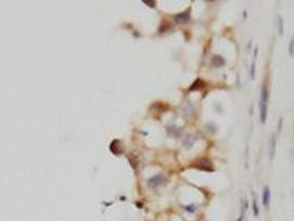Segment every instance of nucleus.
Here are the masks:
<instances>
[{
	"label": "nucleus",
	"mask_w": 294,
	"mask_h": 221,
	"mask_svg": "<svg viewBox=\"0 0 294 221\" xmlns=\"http://www.w3.org/2000/svg\"><path fill=\"white\" fill-rule=\"evenodd\" d=\"M268 102H269V90L265 85L262 86L261 97L259 102V111H260V121L261 123H265L268 117Z\"/></svg>",
	"instance_id": "nucleus-1"
},
{
	"label": "nucleus",
	"mask_w": 294,
	"mask_h": 221,
	"mask_svg": "<svg viewBox=\"0 0 294 221\" xmlns=\"http://www.w3.org/2000/svg\"><path fill=\"white\" fill-rule=\"evenodd\" d=\"M191 166L197 169H200V170H203V172H213V170H215V168H213L212 166V163L210 162L208 158L198 159L197 162L194 163Z\"/></svg>",
	"instance_id": "nucleus-2"
},
{
	"label": "nucleus",
	"mask_w": 294,
	"mask_h": 221,
	"mask_svg": "<svg viewBox=\"0 0 294 221\" xmlns=\"http://www.w3.org/2000/svg\"><path fill=\"white\" fill-rule=\"evenodd\" d=\"M190 9L186 10V11H184V12H180V13H177V15L174 16V20H175V22L177 23H187L190 21Z\"/></svg>",
	"instance_id": "nucleus-3"
},
{
	"label": "nucleus",
	"mask_w": 294,
	"mask_h": 221,
	"mask_svg": "<svg viewBox=\"0 0 294 221\" xmlns=\"http://www.w3.org/2000/svg\"><path fill=\"white\" fill-rule=\"evenodd\" d=\"M164 182H165V178H164L161 175H157V176H155V177H153L152 179H149L148 185L151 187H153V188H156L157 186H159V185L163 184Z\"/></svg>",
	"instance_id": "nucleus-4"
},
{
	"label": "nucleus",
	"mask_w": 294,
	"mask_h": 221,
	"mask_svg": "<svg viewBox=\"0 0 294 221\" xmlns=\"http://www.w3.org/2000/svg\"><path fill=\"white\" fill-rule=\"evenodd\" d=\"M270 198H271L270 188H269V187H265L264 190H263V195H262V205H263L264 207H269Z\"/></svg>",
	"instance_id": "nucleus-5"
},
{
	"label": "nucleus",
	"mask_w": 294,
	"mask_h": 221,
	"mask_svg": "<svg viewBox=\"0 0 294 221\" xmlns=\"http://www.w3.org/2000/svg\"><path fill=\"white\" fill-rule=\"evenodd\" d=\"M211 63H212L213 67H221L225 65L226 61H225V59H223L222 57H220V55H213L212 59H211Z\"/></svg>",
	"instance_id": "nucleus-6"
},
{
	"label": "nucleus",
	"mask_w": 294,
	"mask_h": 221,
	"mask_svg": "<svg viewBox=\"0 0 294 221\" xmlns=\"http://www.w3.org/2000/svg\"><path fill=\"white\" fill-rule=\"evenodd\" d=\"M205 86V82H203V80L200 79H197L195 81V82L191 84V86L189 87V91H195V90H200L203 89V87Z\"/></svg>",
	"instance_id": "nucleus-7"
},
{
	"label": "nucleus",
	"mask_w": 294,
	"mask_h": 221,
	"mask_svg": "<svg viewBox=\"0 0 294 221\" xmlns=\"http://www.w3.org/2000/svg\"><path fill=\"white\" fill-rule=\"evenodd\" d=\"M275 146H277V137H275V135H273V136H272V139H271V149H270V155H271V159L274 158Z\"/></svg>",
	"instance_id": "nucleus-8"
},
{
	"label": "nucleus",
	"mask_w": 294,
	"mask_h": 221,
	"mask_svg": "<svg viewBox=\"0 0 294 221\" xmlns=\"http://www.w3.org/2000/svg\"><path fill=\"white\" fill-rule=\"evenodd\" d=\"M278 25H279V33L280 35H283V19L282 17L278 18Z\"/></svg>",
	"instance_id": "nucleus-9"
},
{
	"label": "nucleus",
	"mask_w": 294,
	"mask_h": 221,
	"mask_svg": "<svg viewBox=\"0 0 294 221\" xmlns=\"http://www.w3.org/2000/svg\"><path fill=\"white\" fill-rule=\"evenodd\" d=\"M252 207H253V214H254V217H258L259 216V208L257 206L255 199H253V201H252Z\"/></svg>",
	"instance_id": "nucleus-10"
},
{
	"label": "nucleus",
	"mask_w": 294,
	"mask_h": 221,
	"mask_svg": "<svg viewBox=\"0 0 294 221\" xmlns=\"http://www.w3.org/2000/svg\"><path fill=\"white\" fill-rule=\"evenodd\" d=\"M185 210L187 212H189V214H194V212L196 211V208L194 205H189V206H186L185 207Z\"/></svg>",
	"instance_id": "nucleus-11"
},
{
	"label": "nucleus",
	"mask_w": 294,
	"mask_h": 221,
	"mask_svg": "<svg viewBox=\"0 0 294 221\" xmlns=\"http://www.w3.org/2000/svg\"><path fill=\"white\" fill-rule=\"evenodd\" d=\"M289 52H290V55H291V57H293V55H294V39H291V41H290Z\"/></svg>",
	"instance_id": "nucleus-12"
}]
</instances>
